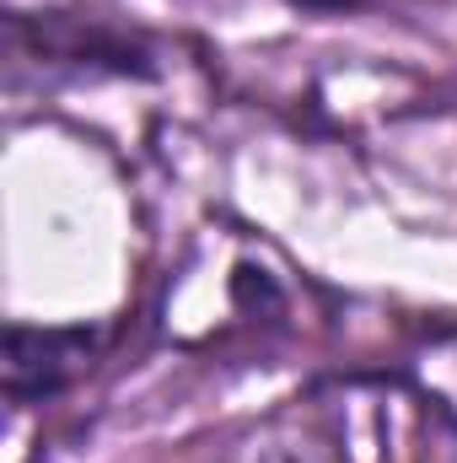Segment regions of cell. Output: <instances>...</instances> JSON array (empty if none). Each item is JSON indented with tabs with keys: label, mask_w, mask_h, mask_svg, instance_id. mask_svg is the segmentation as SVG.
Wrapping results in <instances>:
<instances>
[{
	"label": "cell",
	"mask_w": 457,
	"mask_h": 463,
	"mask_svg": "<svg viewBox=\"0 0 457 463\" xmlns=\"http://www.w3.org/2000/svg\"><path fill=\"white\" fill-rule=\"evenodd\" d=\"M103 350V329L65 324V329H33V324H5V399L11 404H38L65 393Z\"/></svg>",
	"instance_id": "cell-1"
},
{
	"label": "cell",
	"mask_w": 457,
	"mask_h": 463,
	"mask_svg": "<svg viewBox=\"0 0 457 463\" xmlns=\"http://www.w3.org/2000/svg\"><path fill=\"white\" fill-rule=\"evenodd\" d=\"M269 463H296V458H285V453H275V458H269Z\"/></svg>",
	"instance_id": "cell-4"
},
{
	"label": "cell",
	"mask_w": 457,
	"mask_h": 463,
	"mask_svg": "<svg viewBox=\"0 0 457 463\" xmlns=\"http://www.w3.org/2000/svg\"><path fill=\"white\" fill-rule=\"evenodd\" d=\"M291 5H302V11H350L360 0H291Z\"/></svg>",
	"instance_id": "cell-3"
},
{
	"label": "cell",
	"mask_w": 457,
	"mask_h": 463,
	"mask_svg": "<svg viewBox=\"0 0 457 463\" xmlns=\"http://www.w3.org/2000/svg\"><path fill=\"white\" fill-rule=\"evenodd\" d=\"M11 33H33L38 38V54L43 60H70V65H103L114 76H151V54L140 49V38H124L114 27H98V22H81V16H16Z\"/></svg>",
	"instance_id": "cell-2"
}]
</instances>
